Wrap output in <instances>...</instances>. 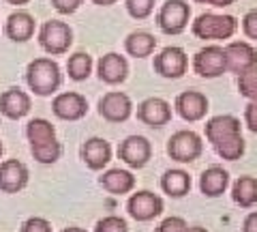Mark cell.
Returning <instances> with one entry per match:
<instances>
[{
  "instance_id": "6da1fadb",
  "label": "cell",
  "mask_w": 257,
  "mask_h": 232,
  "mask_svg": "<svg viewBox=\"0 0 257 232\" xmlns=\"http://www.w3.org/2000/svg\"><path fill=\"white\" fill-rule=\"evenodd\" d=\"M26 84L37 97H52L62 86L60 65L50 56L30 60L26 67Z\"/></svg>"
},
{
  "instance_id": "7a4b0ae2",
  "label": "cell",
  "mask_w": 257,
  "mask_h": 232,
  "mask_svg": "<svg viewBox=\"0 0 257 232\" xmlns=\"http://www.w3.org/2000/svg\"><path fill=\"white\" fill-rule=\"evenodd\" d=\"M236 30H238V20L227 13L206 11L191 22V33L197 39H204V41H225V39L234 37Z\"/></svg>"
},
{
  "instance_id": "3957f363",
  "label": "cell",
  "mask_w": 257,
  "mask_h": 232,
  "mask_svg": "<svg viewBox=\"0 0 257 232\" xmlns=\"http://www.w3.org/2000/svg\"><path fill=\"white\" fill-rule=\"evenodd\" d=\"M37 41L45 54L62 56V54L69 52L71 45H73V28H71L67 22L47 20L41 24V28H39Z\"/></svg>"
},
{
  "instance_id": "277c9868",
  "label": "cell",
  "mask_w": 257,
  "mask_h": 232,
  "mask_svg": "<svg viewBox=\"0 0 257 232\" xmlns=\"http://www.w3.org/2000/svg\"><path fill=\"white\" fill-rule=\"evenodd\" d=\"M191 22V5L187 0H165L157 13V26L163 35H182Z\"/></svg>"
},
{
  "instance_id": "5b68a950",
  "label": "cell",
  "mask_w": 257,
  "mask_h": 232,
  "mask_svg": "<svg viewBox=\"0 0 257 232\" xmlns=\"http://www.w3.org/2000/svg\"><path fill=\"white\" fill-rule=\"evenodd\" d=\"M204 153V140L202 135L191 131V129H180L176 131L170 140H167V155L178 164H193L197 162Z\"/></svg>"
},
{
  "instance_id": "8992f818",
  "label": "cell",
  "mask_w": 257,
  "mask_h": 232,
  "mask_svg": "<svg viewBox=\"0 0 257 232\" xmlns=\"http://www.w3.org/2000/svg\"><path fill=\"white\" fill-rule=\"evenodd\" d=\"M152 69L165 80H180L189 71V56L178 45H167L155 56Z\"/></svg>"
},
{
  "instance_id": "52a82bcc",
  "label": "cell",
  "mask_w": 257,
  "mask_h": 232,
  "mask_svg": "<svg viewBox=\"0 0 257 232\" xmlns=\"http://www.w3.org/2000/svg\"><path fill=\"white\" fill-rule=\"evenodd\" d=\"M193 71L199 78H206V80H214V78H221L223 73H227L223 47L212 43L197 50L195 56H193Z\"/></svg>"
},
{
  "instance_id": "ba28073f",
  "label": "cell",
  "mask_w": 257,
  "mask_h": 232,
  "mask_svg": "<svg viewBox=\"0 0 257 232\" xmlns=\"http://www.w3.org/2000/svg\"><path fill=\"white\" fill-rule=\"evenodd\" d=\"M163 209H165L163 198L148 189L135 191V194H131L126 200V213L131 215L135 221H152L163 213Z\"/></svg>"
},
{
  "instance_id": "9c48e42d",
  "label": "cell",
  "mask_w": 257,
  "mask_h": 232,
  "mask_svg": "<svg viewBox=\"0 0 257 232\" xmlns=\"http://www.w3.org/2000/svg\"><path fill=\"white\" fill-rule=\"evenodd\" d=\"M118 159L133 170H142L152 159V144L144 135H128L118 144Z\"/></svg>"
},
{
  "instance_id": "30bf717a",
  "label": "cell",
  "mask_w": 257,
  "mask_h": 232,
  "mask_svg": "<svg viewBox=\"0 0 257 232\" xmlns=\"http://www.w3.org/2000/svg\"><path fill=\"white\" fill-rule=\"evenodd\" d=\"M52 112L60 121H69V123L82 121L88 114V99L82 93H75V91L58 93L52 99Z\"/></svg>"
},
{
  "instance_id": "8fae6325",
  "label": "cell",
  "mask_w": 257,
  "mask_h": 232,
  "mask_svg": "<svg viewBox=\"0 0 257 232\" xmlns=\"http://www.w3.org/2000/svg\"><path fill=\"white\" fill-rule=\"evenodd\" d=\"M133 114V101L122 91H109L99 99V116L107 123H124Z\"/></svg>"
},
{
  "instance_id": "7c38bea8",
  "label": "cell",
  "mask_w": 257,
  "mask_h": 232,
  "mask_svg": "<svg viewBox=\"0 0 257 232\" xmlns=\"http://www.w3.org/2000/svg\"><path fill=\"white\" fill-rule=\"evenodd\" d=\"M174 110L182 121L187 123H197L206 118L208 110H210V103H208V97L199 91H184L180 93L174 101Z\"/></svg>"
},
{
  "instance_id": "4fadbf2b",
  "label": "cell",
  "mask_w": 257,
  "mask_h": 232,
  "mask_svg": "<svg viewBox=\"0 0 257 232\" xmlns=\"http://www.w3.org/2000/svg\"><path fill=\"white\" fill-rule=\"evenodd\" d=\"M138 121L150 129H161L172 121V106L161 97H148L138 106Z\"/></svg>"
},
{
  "instance_id": "5bb4252c",
  "label": "cell",
  "mask_w": 257,
  "mask_h": 232,
  "mask_svg": "<svg viewBox=\"0 0 257 232\" xmlns=\"http://www.w3.org/2000/svg\"><path fill=\"white\" fill-rule=\"evenodd\" d=\"M30 181L28 166L20 159H5L0 162V191L3 194H18Z\"/></svg>"
},
{
  "instance_id": "9a60e30c",
  "label": "cell",
  "mask_w": 257,
  "mask_h": 232,
  "mask_svg": "<svg viewBox=\"0 0 257 232\" xmlns=\"http://www.w3.org/2000/svg\"><path fill=\"white\" fill-rule=\"evenodd\" d=\"M96 75L103 84L118 86L128 78V60L118 52L103 54L99 62H96Z\"/></svg>"
},
{
  "instance_id": "2e32d148",
  "label": "cell",
  "mask_w": 257,
  "mask_h": 232,
  "mask_svg": "<svg viewBox=\"0 0 257 232\" xmlns=\"http://www.w3.org/2000/svg\"><path fill=\"white\" fill-rule=\"evenodd\" d=\"M32 110V99L26 91L20 86H11L0 93V114L9 121H20V118L28 116Z\"/></svg>"
},
{
  "instance_id": "e0dca14e",
  "label": "cell",
  "mask_w": 257,
  "mask_h": 232,
  "mask_svg": "<svg viewBox=\"0 0 257 232\" xmlns=\"http://www.w3.org/2000/svg\"><path fill=\"white\" fill-rule=\"evenodd\" d=\"M225 65L231 73H242L257 65V50L248 41H229L223 47Z\"/></svg>"
},
{
  "instance_id": "ac0fdd59",
  "label": "cell",
  "mask_w": 257,
  "mask_h": 232,
  "mask_svg": "<svg viewBox=\"0 0 257 232\" xmlns=\"http://www.w3.org/2000/svg\"><path fill=\"white\" fill-rule=\"evenodd\" d=\"M111 155H114L111 144L105 138H99V135L88 138L82 146H79V157H82V162L86 164V168H90L94 172L103 170V168L111 162Z\"/></svg>"
},
{
  "instance_id": "d6986e66",
  "label": "cell",
  "mask_w": 257,
  "mask_h": 232,
  "mask_svg": "<svg viewBox=\"0 0 257 232\" xmlns=\"http://www.w3.org/2000/svg\"><path fill=\"white\" fill-rule=\"evenodd\" d=\"M35 30H37L35 15L24 11V9L13 11L5 22V35H7V39H11L13 43L30 41V39L35 37Z\"/></svg>"
},
{
  "instance_id": "ffe728a7",
  "label": "cell",
  "mask_w": 257,
  "mask_h": 232,
  "mask_svg": "<svg viewBox=\"0 0 257 232\" xmlns=\"http://www.w3.org/2000/svg\"><path fill=\"white\" fill-rule=\"evenodd\" d=\"M99 185L107 194L124 196L135 189V177L131 170H124V168H109V170H105L99 177Z\"/></svg>"
},
{
  "instance_id": "44dd1931",
  "label": "cell",
  "mask_w": 257,
  "mask_h": 232,
  "mask_svg": "<svg viewBox=\"0 0 257 232\" xmlns=\"http://www.w3.org/2000/svg\"><path fill=\"white\" fill-rule=\"evenodd\" d=\"M204 133H206V140L214 144L216 140L227 138V135L242 133V125H240V118L234 114H219V116H212L206 121Z\"/></svg>"
},
{
  "instance_id": "7402d4cb",
  "label": "cell",
  "mask_w": 257,
  "mask_h": 232,
  "mask_svg": "<svg viewBox=\"0 0 257 232\" xmlns=\"http://www.w3.org/2000/svg\"><path fill=\"white\" fill-rule=\"evenodd\" d=\"M229 187V172L223 170L221 166H210L206 168L199 177V191L206 198H219L223 196Z\"/></svg>"
},
{
  "instance_id": "603a6c76",
  "label": "cell",
  "mask_w": 257,
  "mask_h": 232,
  "mask_svg": "<svg viewBox=\"0 0 257 232\" xmlns=\"http://www.w3.org/2000/svg\"><path fill=\"white\" fill-rule=\"evenodd\" d=\"M191 177L187 170H180V168H172V170H165L163 177H161V189L163 194H167L170 198H184L191 191Z\"/></svg>"
},
{
  "instance_id": "cb8c5ba5",
  "label": "cell",
  "mask_w": 257,
  "mask_h": 232,
  "mask_svg": "<svg viewBox=\"0 0 257 232\" xmlns=\"http://www.w3.org/2000/svg\"><path fill=\"white\" fill-rule=\"evenodd\" d=\"M157 47V39L148 30H133L124 39V50L133 58H148Z\"/></svg>"
},
{
  "instance_id": "d4e9b609",
  "label": "cell",
  "mask_w": 257,
  "mask_h": 232,
  "mask_svg": "<svg viewBox=\"0 0 257 232\" xmlns=\"http://www.w3.org/2000/svg\"><path fill=\"white\" fill-rule=\"evenodd\" d=\"M231 198L238 206L251 209L257 204V179L255 177H238L231 185Z\"/></svg>"
},
{
  "instance_id": "484cf974",
  "label": "cell",
  "mask_w": 257,
  "mask_h": 232,
  "mask_svg": "<svg viewBox=\"0 0 257 232\" xmlns=\"http://www.w3.org/2000/svg\"><path fill=\"white\" fill-rule=\"evenodd\" d=\"M212 148L221 159H225V162H238L246 150V142L242 138V133H234V135H227V138L216 140L212 144Z\"/></svg>"
},
{
  "instance_id": "4316f807",
  "label": "cell",
  "mask_w": 257,
  "mask_h": 232,
  "mask_svg": "<svg viewBox=\"0 0 257 232\" xmlns=\"http://www.w3.org/2000/svg\"><path fill=\"white\" fill-rule=\"evenodd\" d=\"M92 67H94V60L88 52H75L69 56L67 60V73L73 82H84L92 75Z\"/></svg>"
},
{
  "instance_id": "83f0119b",
  "label": "cell",
  "mask_w": 257,
  "mask_h": 232,
  "mask_svg": "<svg viewBox=\"0 0 257 232\" xmlns=\"http://www.w3.org/2000/svg\"><path fill=\"white\" fill-rule=\"evenodd\" d=\"M26 138L30 144H41V142H50L56 140V127L52 125V121L47 118H32L26 123Z\"/></svg>"
},
{
  "instance_id": "f1b7e54d",
  "label": "cell",
  "mask_w": 257,
  "mask_h": 232,
  "mask_svg": "<svg viewBox=\"0 0 257 232\" xmlns=\"http://www.w3.org/2000/svg\"><path fill=\"white\" fill-rule=\"evenodd\" d=\"M30 155L39 164L52 166V164L58 162L60 155H62V144L58 140H50V142H41V144H30Z\"/></svg>"
},
{
  "instance_id": "f546056e",
  "label": "cell",
  "mask_w": 257,
  "mask_h": 232,
  "mask_svg": "<svg viewBox=\"0 0 257 232\" xmlns=\"http://www.w3.org/2000/svg\"><path fill=\"white\" fill-rule=\"evenodd\" d=\"M238 93L248 101L257 99V65L238 73Z\"/></svg>"
},
{
  "instance_id": "4dcf8cb0",
  "label": "cell",
  "mask_w": 257,
  "mask_h": 232,
  "mask_svg": "<svg viewBox=\"0 0 257 232\" xmlns=\"http://www.w3.org/2000/svg\"><path fill=\"white\" fill-rule=\"evenodd\" d=\"M155 5L157 0H124L126 13L133 20H148L152 11H155Z\"/></svg>"
},
{
  "instance_id": "1f68e13d",
  "label": "cell",
  "mask_w": 257,
  "mask_h": 232,
  "mask_svg": "<svg viewBox=\"0 0 257 232\" xmlns=\"http://www.w3.org/2000/svg\"><path fill=\"white\" fill-rule=\"evenodd\" d=\"M94 232H128V223L124 217L118 215H107L94 223Z\"/></svg>"
},
{
  "instance_id": "d6a6232c",
  "label": "cell",
  "mask_w": 257,
  "mask_h": 232,
  "mask_svg": "<svg viewBox=\"0 0 257 232\" xmlns=\"http://www.w3.org/2000/svg\"><path fill=\"white\" fill-rule=\"evenodd\" d=\"M189 230V223L184 221L178 215H172V217H165L163 221L155 228V232H187Z\"/></svg>"
},
{
  "instance_id": "836d02e7",
  "label": "cell",
  "mask_w": 257,
  "mask_h": 232,
  "mask_svg": "<svg viewBox=\"0 0 257 232\" xmlns=\"http://www.w3.org/2000/svg\"><path fill=\"white\" fill-rule=\"evenodd\" d=\"M20 232H52V223L45 217H28L22 223Z\"/></svg>"
},
{
  "instance_id": "e575fe53",
  "label": "cell",
  "mask_w": 257,
  "mask_h": 232,
  "mask_svg": "<svg viewBox=\"0 0 257 232\" xmlns=\"http://www.w3.org/2000/svg\"><path fill=\"white\" fill-rule=\"evenodd\" d=\"M242 33L246 35V39L257 43V9L246 11L242 18Z\"/></svg>"
},
{
  "instance_id": "d590c367",
  "label": "cell",
  "mask_w": 257,
  "mask_h": 232,
  "mask_svg": "<svg viewBox=\"0 0 257 232\" xmlns=\"http://www.w3.org/2000/svg\"><path fill=\"white\" fill-rule=\"evenodd\" d=\"M82 3L84 0H52V7L60 15H71V13H75L79 7H82Z\"/></svg>"
},
{
  "instance_id": "8d00e7d4",
  "label": "cell",
  "mask_w": 257,
  "mask_h": 232,
  "mask_svg": "<svg viewBox=\"0 0 257 232\" xmlns=\"http://www.w3.org/2000/svg\"><path fill=\"white\" fill-rule=\"evenodd\" d=\"M244 125L248 131L257 133V99H251L244 108Z\"/></svg>"
},
{
  "instance_id": "74e56055",
  "label": "cell",
  "mask_w": 257,
  "mask_h": 232,
  "mask_svg": "<svg viewBox=\"0 0 257 232\" xmlns=\"http://www.w3.org/2000/svg\"><path fill=\"white\" fill-rule=\"evenodd\" d=\"M242 232H257V211H251L242 221Z\"/></svg>"
},
{
  "instance_id": "f35d334b",
  "label": "cell",
  "mask_w": 257,
  "mask_h": 232,
  "mask_svg": "<svg viewBox=\"0 0 257 232\" xmlns=\"http://www.w3.org/2000/svg\"><path fill=\"white\" fill-rule=\"evenodd\" d=\"M197 5H210V7H219V9H225V7L236 5V0H193Z\"/></svg>"
},
{
  "instance_id": "ab89813d",
  "label": "cell",
  "mask_w": 257,
  "mask_h": 232,
  "mask_svg": "<svg viewBox=\"0 0 257 232\" xmlns=\"http://www.w3.org/2000/svg\"><path fill=\"white\" fill-rule=\"evenodd\" d=\"M90 3L94 5H99V7H111V5H116L118 0H90Z\"/></svg>"
},
{
  "instance_id": "60d3db41",
  "label": "cell",
  "mask_w": 257,
  "mask_h": 232,
  "mask_svg": "<svg viewBox=\"0 0 257 232\" xmlns=\"http://www.w3.org/2000/svg\"><path fill=\"white\" fill-rule=\"evenodd\" d=\"M7 5H13V7H24V5H28L32 3V0H5Z\"/></svg>"
},
{
  "instance_id": "b9f144b4",
  "label": "cell",
  "mask_w": 257,
  "mask_h": 232,
  "mask_svg": "<svg viewBox=\"0 0 257 232\" xmlns=\"http://www.w3.org/2000/svg\"><path fill=\"white\" fill-rule=\"evenodd\" d=\"M60 232H88L86 228H79V226H69V228H62Z\"/></svg>"
},
{
  "instance_id": "7bdbcfd3",
  "label": "cell",
  "mask_w": 257,
  "mask_h": 232,
  "mask_svg": "<svg viewBox=\"0 0 257 232\" xmlns=\"http://www.w3.org/2000/svg\"><path fill=\"white\" fill-rule=\"evenodd\" d=\"M187 232H208L206 228H202V226H189V230Z\"/></svg>"
},
{
  "instance_id": "ee69618b",
  "label": "cell",
  "mask_w": 257,
  "mask_h": 232,
  "mask_svg": "<svg viewBox=\"0 0 257 232\" xmlns=\"http://www.w3.org/2000/svg\"><path fill=\"white\" fill-rule=\"evenodd\" d=\"M3 150H5V146H3V140H0V157H3Z\"/></svg>"
}]
</instances>
